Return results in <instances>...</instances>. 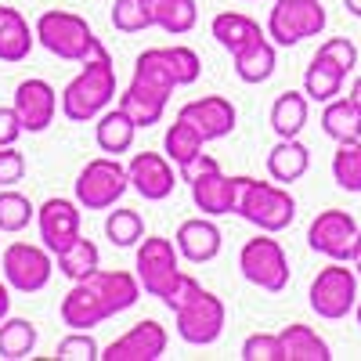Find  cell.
Masks as SVG:
<instances>
[{"mask_svg":"<svg viewBox=\"0 0 361 361\" xmlns=\"http://www.w3.org/2000/svg\"><path fill=\"white\" fill-rule=\"evenodd\" d=\"M199 73H202L199 54L185 44L148 47L134 58V76H130L123 94L116 98V105L134 119L137 130H148L163 119L173 90L192 87L199 80Z\"/></svg>","mask_w":361,"mask_h":361,"instance_id":"6da1fadb","label":"cell"},{"mask_svg":"<svg viewBox=\"0 0 361 361\" xmlns=\"http://www.w3.org/2000/svg\"><path fill=\"white\" fill-rule=\"evenodd\" d=\"M80 66L83 69L62 90V116L69 123H90V119H98L119 94L116 90V66H112V54H109L105 44H98Z\"/></svg>","mask_w":361,"mask_h":361,"instance_id":"7a4b0ae2","label":"cell"},{"mask_svg":"<svg viewBox=\"0 0 361 361\" xmlns=\"http://www.w3.org/2000/svg\"><path fill=\"white\" fill-rule=\"evenodd\" d=\"M235 214L250 221L257 231L279 235L296 221V199L289 185L279 180H257V177H235Z\"/></svg>","mask_w":361,"mask_h":361,"instance_id":"3957f363","label":"cell"},{"mask_svg":"<svg viewBox=\"0 0 361 361\" xmlns=\"http://www.w3.org/2000/svg\"><path fill=\"white\" fill-rule=\"evenodd\" d=\"M33 33H37V44L47 47L54 58H62V62H83L102 44L87 18H80L76 11H58V8L37 18Z\"/></svg>","mask_w":361,"mask_h":361,"instance_id":"277c9868","label":"cell"},{"mask_svg":"<svg viewBox=\"0 0 361 361\" xmlns=\"http://www.w3.org/2000/svg\"><path fill=\"white\" fill-rule=\"evenodd\" d=\"M238 271L250 286L264 293H282L289 286V257L279 238H271V231H260L238 250Z\"/></svg>","mask_w":361,"mask_h":361,"instance_id":"5b68a950","label":"cell"},{"mask_svg":"<svg viewBox=\"0 0 361 361\" xmlns=\"http://www.w3.org/2000/svg\"><path fill=\"white\" fill-rule=\"evenodd\" d=\"M329 22L322 0H275L267 15V37L275 47H296L307 37H318Z\"/></svg>","mask_w":361,"mask_h":361,"instance_id":"8992f818","label":"cell"},{"mask_svg":"<svg viewBox=\"0 0 361 361\" xmlns=\"http://www.w3.org/2000/svg\"><path fill=\"white\" fill-rule=\"evenodd\" d=\"M127 188H130V177L119 156H98L76 177V202L80 209H112L127 195Z\"/></svg>","mask_w":361,"mask_h":361,"instance_id":"52a82bcc","label":"cell"},{"mask_svg":"<svg viewBox=\"0 0 361 361\" xmlns=\"http://www.w3.org/2000/svg\"><path fill=\"white\" fill-rule=\"evenodd\" d=\"M224 300L209 289H199L192 300H185L177 311H173V325H177V336L192 343V347H214L224 333Z\"/></svg>","mask_w":361,"mask_h":361,"instance_id":"ba28073f","label":"cell"},{"mask_svg":"<svg viewBox=\"0 0 361 361\" xmlns=\"http://www.w3.org/2000/svg\"><path fill=\"white\" fill-rule=\"evenodd\" d=\"M134 275L141 282V289L148 296L163 300L173 282L180 279V253L173 246V238H163V235H145L137 243V257H134Z\"/></svg>","mask_w":361,"mask_h":361,"instance_id":"9c48e42d","label":"cell"},{"mask_svg":"<svg viewBox=\"0 0 361 361\" xmlns=\"http://www.w3.org/2000/svg\"><path fill=\"white\" fill-rule=\"evenodd\" d=\"M357 275L354 267H347L343 260H333L329 267H322L314 282H311V311L325 322H340L354 311L357 304Z\"/></svg>","mask_w":361,"mask_h":361,"instance_id":"30bf717a","label":"cell"},{"mask_svg":"<svg viewBox=\"0 0 361 361\" xmlns=\"http://www.w3.org/2000/svg\"><path fill=\"white\" fill-rule=\"evenodd\" d=\"M0 267H4V282L15 293H40L54 275V253L33 243H11L0 257Z\"/></svg>","mask_w":361,"mask_h":361,"instance_id":"8fae6325","label":"cell"},{"mask_svg":"<svg viewBox=\"0 0 361 361\" xmlns=\"http://www.w3.org/2000/svg\"><path fill=\"white\" fill-rule=\"evenodd\" d=\"M357 238H361L357 221L347 209H322L307 228V246L329 260H343V264H350V257L357 250Z\"/></svg>","mask_w":361,"mask_h":361,"instance_id":"7c38bea8","label":"cell"},{"mask_svg":"<svg viewBox=\"0 0 361 361\" xmlns=\"http://www.w3.org/2000/svg\"><path fill=\"white\" fill-rule=\"evenodd\" d=\"M166 329L156 318H145L137 325H130L123 336H116L98 357L102 361H159L166 354Z\"/></svg>","mask_w":361,"mask_h":361,"instance_id":"4fadbf2b","label":"cell"},{"mask_svg":"<svg viewBox=\"0 0 361 361\" xmlns=\"http://www.w3.org/2000/svg\"><path fill=\"white\" fill-rule=\"evenodd\" d=\"M127 177H130V188L145 202H163L177 188V166L163 152H137L127 163Z\"/></svg>","mask_w":361,"mask_h":361,"instance_id":"5bb4252c","label":"cell"},{"mask_svg":"<svg viewBox=\"0 0 361 361\" xmlns=\"http://www.w3.org/2000/svg\"><path fill=\"white\" fill-rule=\"evenodd\" d=\"M15 112L22 119V130L25 134H44L54 123V112H58V90L40 80V76H29L15 87Z\"/></svg>","mask_w":361,"mask_h":361,"instance_id":"9a60e30c","label":"cell"},{"mask_svg":"<svg viewBox=\"0 0 361 361\" xmlns=\"http://www.w3.org/2000/svg\"><path fill=\"white\" fill-rule=\"evenodd\" d=\"M80 202L76 199H47L44 206H37V228H40V243L58 253L69 243L80 238Z\"/></svg>","mask_w":361,"mask_h":361,"instance_id":"2e32d148","label":"cell"},{"mask_svg":"<svg viewBox=\"0 0 361 361\" xmlns=\"http://www.w3.org/2000/svg\"><path fill=\"white\" fill-rule=\"evenodd\" d=\"M177 116H185L188 123H195V130L206 137V145L228 137V134L235 130V119H238L235 105H231L224 94H202V98H195V102H188V105H180Z\"/></svg>","mask_w":361,"mask_h":361,"instance_id":"e0dca14e","label":"cell"},{"mask_svg":"<svg viewBox=\"0 0 361 361\" xmlns=\"http://www.w3.org/2000/svg\"><path fill=\"white\" fill-rule=\"evenodd\" d=\"M83 282H90V289L102 296V304H105L109 314H123V311H130L137 300H141V282H137V275H130V271H119V267H94Z\"/></svg>","mask_w":361,"mask_h":361,"instance_id":"ac0fdd59","label":"cell"},{"mask_svg":"<svg viewBox=\"0 0 361 361\" xmlns=\"http://www.w3.org/2000/svg\"><path fill=\"white\" fill-rule=\"evenodd\" d=\"M188 188H192L195 209H202L206 217L235 214V177H228V173L221 170V163L209 166V170H202L199 177H192Z\"/></svg>","mask_w":361,"mask_h":361,"instance_id":"d6986e66","label":"cell"},{"mask_svg":"<svg viewBox=\"0 0 361 361\" xmlns=\"http://www.w3.org/2000/svg\"><path fill=\"white\" fill-rule=\"evenodd\" d=\"M173 246L188 264H209V260H217V253L224 246V235H221V228L214 221L202 214V217H192V221H185L177 228Z\"/></svg>","mask_w":361,"mask_h":361,"instance_id":"ffe728a7","label":"cell"},{"mask_svg":"<svg viewBox=\"0 0 361 361\" xmlns=\"http://www.w3.org/2000/svg\"><path fill=\"white\" fill-rule=\"evenodd\" d=\"M58 314H62V325L69 329H80V333H87V329H98L102 322H109L112 314L105 311L102 296L90 289V282H73V289L62 296V307H58Z\"/></svg>","mask_w":361,"mask_h":361,"instance_id":"44dd1931","label":"cell"},{"mask_svg":"<svg viewBox=\"0 0 361 361\" xmlns=\"http://www.w3.org/2000/svg\"><path fill=\"white\" fill-rule=\"evenodd\" d=\"M134 137H137V123L119 109V105H109L98 119H94V141L105 156H123L134 148Z\"/></svg>","mask_w":361,"mask_h":361,"instance_id":"7402d4cb","label":"cell"},{"mask_svg":"<svg viewBox=\"0 0 361 361\" xmlns=\"http://www.w3.org/2000/svg\"><path fill=\"white\" fill-rule=\"evenodd\" d=\"M311 170V148L300 137H279V145L267 152V173L279 185H293Z\"/></svg>","mask_w":361,"mask_h":361,"instance_id":"603a6c76","label":"cell"},{"mask_svg":"<svg viewBox=\"0 0 361 361\" xmlns=\"http://www.w3.org/2000/svg\"><path fill=\"white\" fill-rule=\"evenodd\" d=\"M33 44H37V33L29 29L22 11L0 4V62H8V66L25 62L29 51H33Z\"/></svg>","mask_w":361,"mask_h":361,"instance_id":"cb8c5ba5","label":"cell"},{"mask_svg":"<svg viewBox=\"0 0 361 361\" xmlns=\"http://www.w3.org/2000/svg\"><path fill=\"white\" fill-rule=\"evenodd\" d=\"M231 66H235V76L243 83H267L275 76V66H279V54H275L271 37H260V40L246 44L243 51H235Z\"/></svg>","mask_w":361,"mask_h":361,"instance_id":"d4e9b609","label":"cell"},{"mask_svg":"<svg viewBox=\"0 0 361 361\" xmlns=\"http://www.w3.org/2000/svg\"><path fill=\"white\" fill-rule=\"evenodd\" d=\"M209 33H214V40H217L228 54H235V51H243L246 44L267 37V29H260V25H257L250 15H243V11H221V15H214V22H209Z\"/></svg>","mask_w":361,"mask_h":361,"instance_id":"484cf974","label":"cell"},{"mask_svg":"<svg viewBox=\"0 0 361 361\" xmlns=\"http://www.w3.org/2000/svg\"><path fill=\"white\" fill-rule=\"evenodd\" d=\"M311 116V98L304 90H282L271 105V130L279 137H300V130L307 127Z\"/></svg>","mask_w":361,"mask_h":361,"instance_id":"4316f807","label":"cell"},{"mask_svg":"<svg viewBox=\"0 0 361 361\" xmlns=\"http://www.w3.org/2000/svg\"><path fill=\"white\" fill-rule=\"evenodd\" d=\"M322 130L333 137L336 145L340 141H361V109L354 105V98H333V102H325L322 109Z\"/></svg>","mask_w":361,"mask_h":361,"instance_id":"83f0119b","label":"cell"},{"mask_svg":"<svg viewBox=\"0 0 361 361\" xmlns=\"http://www.w3.org/2000/svg\"><path fill=\"white\" fill-rule=\"evenodd\" d=\"M152 11V29H163L170 37H185L199 22V8L195 0H148Z\"/></svg>","mask_w":361,"mask_h":361,"instance_id":"f1b7e54d","label":"cell"},{"mask_svg":"<svg viewBox=\"0 0 361 361\" xmlns=\"http://www.w3.org/2000/svg\"><path fill=\"white\" fill-rule=\"evenodd\" d=\"M343 80H347V73H343L336 62H329V58L314 54L311 66H307V73H304V94H307L311 102L325 105V102H333L340 90H343Z\"/></svg>","mask_w":361,"mask_h":361,"instance_id":"f546056e","label":"cell"},{"mask_svg":"<svg viewBox=\"0 0 361 361\" xmlns=\"http://www.w3.org/2000/svg\"><path fill=\"white\" fill-rule=\"evenodd\" d=\"M282 350H286V361H329L333 357V350H329V343L314 333L311 325H286L282 329Z\"/></svg>","mask_w":361,"mask_h":361,"instance_id":"4dcf8cb0","label":"cell"},{"mask_svg":"<svg viewBox=\"0 0 361 361\" xmlns=\"http://www.w3.org/2000/svg\"><path fill=\"white\" fill-rule=\"evenodd\" d=\"M206 148V137L195 130V123H188L185 116H177L173 123L166 127V137H163V156L173 163V166H185L188 159H195Z\"/></svg>","mask_w":361,"mask_h":361,"instance_id":"1f68e13d","label":"cell"},{"mask_svg":"<svg viewBox=\"0 0 361 361\" xmlns=\"http://www.w3.org/2000/svg\"><path fill=\"white\" fill-rule=\"evenodd\" d=\"M54 264H58V271L69 279V282H80V279H87L94 267H102V250L90 243V238H76V243H69L66 250H58L54 253Z\"/></svg>","mask_w":361,"mask_h":361,"instance_id":"d6a6232c","label":"cell"},{"mask_svg":"<svg viewBox=\"0 0 361 361\" xmlns=\"http://www.w3.org/2000/svg\"><path fill=\"white\" fill-rule=\"evenodd\" d=\"M37 325L29 322V318H4L0 322V357H8V361H22L37 350Z\"/></svg>","mask_w":361,"mask_h":361,"instance_id":"836d02e7","label":"cell"},{"mask_svg":"<svg viewBox=\"0 0 361 361\" xmlns=\"http://www.w3.org/2000/svg\"><path fill=\"white\" fill-rule=\"evenodd\" d=\"M105 238L112 246H119V250H130V246H137L141 238H145V221H141V214L137 209H109V217H105Z\"/></svg>","mask_w":361,"mask_h":361,"instance_id":"e575fe53","label":"cell"},{"mask_svg":"<svg viewBox=\"0 0 361 361\" xmlns=\"http://www.w3.org/2000/svg\"><path fill=\"white\" fill-rule=\"evenodd\" d=\"M333 180L343 192L361 195V141H340L333 156Z\"/></svg>","mask_w":361,"mask_h":361,"instance_id":"d590c367","label":"cell"},{"mask_svg":"<svg viewBox=\"0 0 361 361\" xmlns=\"http://www.w3.org/2000/svg\"><path fill=\"white\" fill-rule=\"evenodd\" d=\"M29 221H37V206L15 188H0V231L18 235L29 228Z\"/></svg>","mask_w":361,"mask_h":361,"instance_id":"8d00e7d4","label":"cell"},{"mask_svg":"<svg viewBox=\"0 0 361 361\" xmlns=\"http://www.w3.org/2000/svg\"><path fill=\"white\" fill-rule=\"evenodd\" d=\"M109 18H112V25L119 29V33H145V29H152L148 0H116Z\"/></svg>","mask_w":361,"mask_h":361,"instance_id":"74e56055","label":"cell"},{"mask_svg":"<svg viewBox=\"0 0 361 361\" xmlns=\"http://www.w3.org/2000/svg\"><path fill=\"white\" fill-rule=\"evenodd\" d=\"M238 357L243 361H286L282 336L279 333H253V336H246Z\"/></svg>","mask_w":361,"mask_h":361,"instance_id":"f35d334b","label":"cell"},{"mask_svg":"<svg viewBox=\"0 0 361 361\" xmlns=\"http://www.w3.org/2000/svg\"><path fill=\"white\" fill-rule=\"evenodd\" d=\"M98 354H102V347L94 343L90 329H87V333L73 329V336H66L62 343H58V350H54L58 361H98Z\"/></svg>","mask_w":361,"mask_h":361,"instance_id":"ab89813d","label":"cell"},{"mask_svg":"<svg viewBox=\"0 0 361 361\" xmlns=\"http://www.w3.org/2000/svg\"><path fill=\"white\" fill-rule=\"evenodd\" d=\"M314 54L329 58V62H336L343 73H354V66H357V47H354V40H347V37H329Z\"/></svg>","mask_w":361,"mask_h":361,"instance_id":"60d3db41","label":"cell"},{"mask_svg":"<svg viewBox=\"0 0 361 361\" xmlns=\"http://www.w3.org/2000/svg\"><path fill=\"white\" fill-rule=\"evenodd\" d=\"M25 177V156L15 145H0V188H15Z\"/></svg>","mask_w":361,"mask_h":361,"instance_id":"b9f144b4","label":"cell"},{"mask_svg":"<svg viewBox=\"0 0 361 361\" xmlns=\"http://www.w3.org/2000/svg\"><path fill=\"white\" fill-rule=\"evenodd\" d=\"M199 289H202V286H199V279H192L188 271H180V279H177V282H173V289L163 296V304H166L170 311H177V307L185 304V300H192Z\"/></svg>","mask_w":361,"mask_h":361,"instance_id":"7bdbcfd3","label":"cell"},{"mask_svg":"<svg viewBox=\"0 0 361 361\" xmlns=\"http://www.w3.org/2000/svg\"><path fill=\"white\" fill-rule=\"evenodd\" d=\"M22 134H25V130H22V119H18L15 105H11V109L0 105V145H15Z\"/></svg>","mask_w":361,"mask_h":361,"instance_id":"ee69618b","label":"cell"},{"mask_svg":"<svg viewBox=\"0 0 361 361\" xmlns=\"http://www.w3.org/2000/svg\"><path fill=\"white\" fill-rule=\"evenodd\" d=\"M8 314H11V286L0 282V322H4Z\"/></svg>","mask_w":361,"mask_h":361,"instance_id":"f6af8a7d","label":"cell"},{"mask_svg":"<svg viewBox=\"0 0 361 361\" xmlns=\"http://www.w3.org/2000/svg\"><path fill=\"white\" fill-rule=\"evenodd\" d=\"M350 267H354V275H357V282H361V238H357V250H354V257H350Z\"/></svg>","mask_w":361,"mask_h":361,"instance_id":"bcb514c9","label":"cell"},{"mask_svg":"<svg viewBox=\"0 0 361 361\" xmlns=\"http://www.w3.org/2000/svg\"><path fill=\"white\" fill-rule=\"evenodd\" d=\"M343 8H347L354 18H361V0H343Z\"/></svg>","mask_w":361,"mask_h":361,"instance_id":"7dc6e473","label":"cell"},{"mask_svg":"<svg viewBox=\"0 0 361 361\" xmlns=\"http://www.w3.org/2000/svg\"><path fill=\"white\" fill-rule=\"evenodd\" d=\"M350 98H354V105L361 109V76L354 80V87H350Z\"/></svg>","mask_w":361,"mask_h":361,"instance_id":"c3c4849f","label":"cell"},{"mask_svg":"<svg viewBox=\"0 0 361 361\" xmlns=\"http://www.w3.org/2000/svg\"><path fill=\"white\" fill-rule=\"evenodd\" d=\"M354 314H357V325H361V296H357V304H354Z\"/></svg>","mask_w":361,"mask_h":361,"instance_id":"681fc988","label":"cell"}]
</instances>
